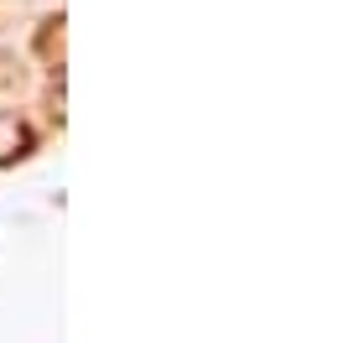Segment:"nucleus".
Returning a JSON list of instances; mask_svg holds the SVG:
<instances>
[{
	"label": "nucleus",
	"instance_id": "1",
	"mask_svg": "<svg viewBox=\"0 0 359 343\" xmlns=\"http://www.w3.org/2000/svg\"><path fill=\"white\" fill-rule=\"evenodd\" d=\"M27 146H32V130L21 125L16 115H6V109H0V162H16Z\"/></svg>",
	"mask_w": 359,
	"mask_h": 343
}]
</instances>
